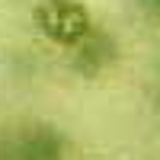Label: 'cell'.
<instances>
[{
	"label": "cell",
	"mask_w": 160,
	"mask_h": 160,
	"mask_svg": "<svg viewBox=\"0 0 160 160\" xmlns=\"http://www.w3.org/2000/svg\"><path fill=\"white\" fill-rule=\"evenodd\" d=\"M32 19H35V29L51 45H64V48L77 45L96 26L83 0H38Z\"/></svg>",
	"instance_id": "cell-1"
},
{
	"label": "cell",
	"mask_w": 160,
	"mask_h": 160,
	"mask_svg": "<svg viewBox=\"0 0 160 160\" xmlns=\"http://www.w3.org/2000/svg\"><path fill=\"white\" fill-rule=\"evenodd\" d=\"M118 58V42L106 29H93L80 38L77 45H71V68L80 77H102Z\"/></svg>",
	"instance_id": "cell-2"
},
{
	"label": "cell",
	"mask_w": 160,
	"mask_h": 160,
	"mask_svg": "<svg viewBox=\"0 0 160 160\" xmlns=\"http://www.w3.org/2000/svg\"><path fill=\"white\" fill-rule=\"evenodd\" d=\"M64 157H68V138L51 125H35L22 138H16L7 160H64Z\"/></svg>",
	"instance_id": "cell-3"
},
{
	"label": "cell",
	"mask_w": 160,
	"mask_h": 160,
	"mask_svg": "<svg viewBox=\"0 0 160 160\" xmlns=\"http://www.w3.org/2000/svg\"><path fill=\"white\" fill-rule=\"evenodd\" d=\"M151 3H154V7H160V0H151Z\"/></svg>",
	"instance_id": "cell-4"
}]
</instances>
